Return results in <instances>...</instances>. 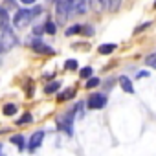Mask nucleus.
Masks as SVG:
<instances>
[{"label": "nucleus", "instance_id": "3", "mask_svg": "<svg viewBox=\"0 0 156 156\" xmlns=\"http://www.w3.org/2000/svg\"><path fill=\"white\" fill-rule=\"evenodd\" d=\"M33 19H35V17H33L31 9H19V11L15 13V17H13V24H15L17 28H24V26H28Z\"/></svg>", "mask_w": 156, "mask_h": 156}, {"label": "nucleus", "instance_id": "31", "mask_svg": "<svg viewBox=\"0 0 156 156\" xmlns=\"http://www.w3.org/2000/svg\"><path fill=\"white\" fill-rule=\"evenodd\" d=\"M138 77H147V72H138Z\"/></svg>", "mask_w": 156, "mask_h": 156}, {"label": "nucleus", "instance_id": "23", "mask_svg": "<svg viewBox=\"0 0 156 156\" xmlns=\"http://www.w3.org/2000/svg\"><path fill=\"white\" fill-rule=\"evenodd\" d=\"M79 73H81L83 79H90V77H92V68H90V66H85Z\"/></svg>", "mask_w": 156, "mask_h": 156}, {"label": "nucleus", "instance_id": "19", "mask_svg": "<svg viewBox=\"0 0 156 156\" xmlns=\"http://www.w3.org/2000/svg\"><path fill=\"white\" fill-rule=\"evenodd\" d=\"M81 30H83V26H81V24H75V26H72V28H68V30H66V35L70 37V35H75V33H81Z\"/></svg>", "mask_w": 156, "mask_h": 156}, {"label": "nucleus", "instance_id": "5", "mask_svg": "<svg viewBox=\"0 0 156 156\" xmlns=\"http://www.w3.org/2000/svg\"><path fill=\"white\" fill-rule=\"evenodd\" d=\"M87 105H88V108H92V110L103 108V107L107 105V96H105V94H92V96L88 98Z\"/></svg>", "mask_w": 156, "mask_h": 156}, {"label": "nucleus", "instance_id": "24", "mask_svg": "<svg viewBox=\"0 0 156 156\" xmlns=\"http://www.w3.org/2000/svg\"><path fill=\"white\" fill-rule=\"evenodd\" d=\"M64 68H66V70H75V68H77V61H75V59H68V61L64 62Z\"/></svg>", "mask_w": 156, "mask_h": 156}, {"label": "nucleus", "instance_id": "34", "mask_svg": "<svg viewBox=\"0 0 156 156\" xmlns=\"http://www.w3.org/2000/svg\"><path fill=\"white\" fill-rule=\"evenodd\" d=\"M0 51H2V50H0Z\"/></svg>", "mask_w": 156, "mask_h": 156}, {"label": "nucleus", "instance_id": "17", "mask_svg": "<svg viewBox=\"0 0 156 156\" xmlns=\"http://www.w3.org/2000/svg\"><path fill=\"white\" fill-rule=\"evenodd\" d=\"M107 6H108V11L116 13L119 9V6H121V0H107Z\"/></svg>", "mask_w": 156, "mask_h": 156}, {"label": "nucleus", "instance_id": "13", "mask_svg": "<svg viewBox=\"0 0 156 156\" xmlns=\"http://www.w3.org/2000/svg\"><path fill=\"white\" fill-rule=\"evenodd\" d=\"M44 31H46L48 35H55V31H57V24H55L51 19H48V20L44 22Z\"/></svg>", "mask_w": 156, "mask_h": 156}, {"label": "nucleus", "instance_id": "8", "mask_svg": "<svg viewBox=\"0 0 156 156\" xmlns=\"http://www.w3.org/2000/svg\"><path fill=\"white\" fill-rule=\"evenodd\" d=\"M42 138H44V132H42V130H37V132L31 136V140H30V151H31V152L42 143Z\"/></svg>", "mask_w": 156, "mask_h": 156}, {"label": "nucleus", "instance_id": "20", "mask_svg": "<svg viewBox=\"0 0 156 156\" xmlns=\"http://www.w3.org/2000/svg\"><path fill=\"white\" fill-rule=\"evenodd\" d=\"M83 108H85V103H83V101H79V103L73 107V112H75L77 118H83Z\"/></svg>", "mask_w": 156, "mask_h": 156}, {"label": "nucleus", "instance_id": "27", "mask_svg": "<svg viewBox=\"0 0 156 156\" xmlns=\"http://www.w3.org/2000/svg\"><path fill=\"white\" fill-rule=\"evenodd\" d=\"M31 13H33V17H39L42 13V8L41 6H35V8H31Z\"/></svg>", "mask_w": 156, "mask_h": 156}, {"label": "nucleus", "instance_id": "14", "mask_svg": "<svg viewBox=\"0 0 156 156\" xmlns=\"http://www.w3.org/2000/svg\"><path fill=\"white\" fill-rule=\"evenodd\" d=\"M114 50H116V44H101V46L98 48V53H101V55H110Z\"/></svg>", "mask_w": 156, "mask_h": 156}, {"label": "nucleus", "instance_id": "28", "mask_svg": "<svg viewBox=\"0 0 156 156\" xmlns=\"http://www.w3.org/2000/svg\"><path fill=\"white\" fill-rule=\"evenodd\" d=\"M44 33V26H33V35H41Z\"/></svg>", "mask_w": 156, "mask_h": 156}, {"label": "nucleus", "instance_id": "32", "mask_svg": "<svg viewBox=\"0 0 156 156\" xmlns=\"http://www.w3.org/2000/svg\"><path fill=\"white\" fill-rule=\"evenodd\" d=\"M0 151H2V147H0ZM0 156H4V154H2V152H0Z\"/></svg>", "mask_w": 156, "mask_h": 156}, {"label": "nucleus", "instance_id": "33", "mask_svg": "<svg viewBox=\"0 0 156 156\" xmlns=\"http://www.w3.org/2000/svg\"><path fill=\"white\" fill-rule=\"evenodd\" d=\"M154 8H156V2H154Z\"/></svg>", "mask_w": 156, "mask_h": 156}, {"label": "nucleus", "instance_id": "12", "mask_svg": "<svg viewBox=\"0 0 156 156\" xmlns=\"http://www.w3.org/2000/svg\"><path fill=\"white\" fill-rule=\"evenodd\" d=\"M88 2H90V8L94 11H103L107 6V0H88Z\"/></svg>", "mask_w": 156, "mask_h": 156}, {"label": "nucleus", "instance_id": "7", "mask_svg": "<svg viewBox=\"0 0 156 156\" xmlns=\"http://www.w3.org/2000/svg\"><path fill=\"white\" fill-rule=\"evenodd\" d=\"M31 46H33V50H35L37 53H41V55H53V53H55L50 46H46V44H44V42H41V41H35Z\"/></svg>", "mask_w": 156, "mask_h": 156}, {"label": "nucleus", "instance_id": "21", "mask_svg": "<svg viewBox=\"0 0 156 156\" xmlns=\"http://www.w3.org/2000/svg\"><path fill=\"white\" fill-rule=\"evenodd\" d=\"M99 83H101V81L98 79V77H90V79H88V83H87L85 87L90 90V88H96V87H99Z\"/></svg>", "mask_w": 156, "mask_h": 156}, {"label": "nucleus", "instance_id": "1", "mask_svg": "<svg viewBox=\"0 0 156 156\" xmlns=\"http://www.w3.org/2000/svg\"><path fill=\"white\" fill-rule=\"evenodd\" d=\"M73 13L72 9V4H70V0H57V4H55V15H57V22L59 24H66L68 17Z\"/></svg>", "mask_w": 156, "mask_h": 156}, {"label": "nucleus", "instance_id": "29", "mask_svg": "<svg viewBox=\"0 0 156 156\" xmlns=\"http://www.w3.org/2000/svg\"><path fill=\"white\" fill-rule=\"evenodd\" d=\"M151 24H152V22H145L143 26H140V28H136V30H134V33H140V31H143V30H147V28H149Z\"/></svg>", "mask_w": 156, "mask_h": 156}, {"label": "nucleus", "instance_id": "9", "mask_svg": "<svg viewBox=\"0 0 156 156\" xmlns=\"http://www.w3.org/2000/svg\"><path fill=\"white\" fill-rule=\"evenodd\" d=\"M9 28V13L6 8H0V30Z\"/></svg>", "mask_w": 156, "mask_h": 156}, {"label": "nucleus", "instance_id": "26", "mask_svg": "<svg viewBox=\"0 0 156 156\" xmlns=\"http://www.w3.org/2000/svg\"><path fill=\"white\" fill-rule=\"evenodd\" d=\"M81 33H83V35H87V37H92V35H94V30H92L90 26H83Z\"/></svg>", "mask_w": 156, "mask_h": 156}, {"label": "nucleus", "instance_id": "2", "mask_svg": "<svg viewBox=\"0 0 156 156\" xmlns=\"http://www.w3.org/2000/svg\"><path fill=\"white\" fill-rule=\"evenodd\" d=\"M15 44H17V37L11 31V28H6V30L0 31V50H2V51L11 50Z\"/></svg>", "mask_w": 156, "mask_h": 156}, {"label": "nucleus", "instance_id": "6", "mask_svg": "<svg viewBox=\"0 0 156 156\" xmlns=\"http://www.w3.org/2000/svg\"><path fill=\"white\" fill-rule=\"evenodd\" d=\"M70 4H72L73 13H77V15H85L88 11V6H90L88 0H70Z\"/></svg>", "mask_w": 156, "mask_h": 156}, {"label": "nucleus", "instance_id": "25", "mask_svg": "<svg viewBox=\"0 0 156 156\" xmlns=\"http://www.w3.org/2000/svg\"><path fill=\"white\" fill-rule=\"evenodd\" d=\"M31 119H33V118H31V114H28V112H26V114L17 121V123H19V125H22V123H31Z\"/></svg>", "mask_w": 156, "mask_h": 156}, {"label": "nucleus", "instance_id": "18", "mask_svg": "<svg viewBox=\"0 0 156 156\" xmlns=\"http://www.w3.org/2000/svg\"><path fill=\"white\" fill-rule=\"evenodd\" d=\"M2 112H4V116H13V114L17 112V105H13V103H9V105H4Z\"/></svg>", "mask_w": 156, "mask_h": 156}, {"label": "nucleus", "instance_id": "30", "mask_svg": "<svg viewBox=\"0 0 156 156\" xmlns=\"http://www.w3.org/2000/svg\"><path fill=\"white\" fill-rule=\"evenodd\" d=\"M20 2H22V4H33L35 0H20Z\"/></svg>", "mask_w": 156, "mask_h": 156}, {"label": "nucleus", "instance_id": "11", "mask_svg": "<svg viewBox=\"0 0 156 156\" xmlns=\"http://www.w3.org/2000/svg\"><path fill=\"white\" fill-rule=\"evenodd\" d=\"M11 143H13V145H17V147H19V151H24V147H26V138H24L22 134H17V136H13V138H11Z\"/></svg>", "mask_w": 156, "mask_h": 156}, {"label": "nucleus", "instance_id": "22", "mask_svg": "<svg viewBox=\"0 0 156 156\" xmlns=\"http://www.w3.org/2000/svg\"><path fill=\"white\" fill-rule=\"evenodd\" d=\"M145 62H147V66H149V68H154V70H156V53L149 55V57L145 59Z\"/></svg>", "mask_w": 156, "mask_h": 156}, {"label": "nucleus", "instance_id": "4", "mask_svg": "<svg viewBox=\"0 0 156 156\" xmlns=\"http://www.w3.org/2000/svg\"><path fill=\"white\" fill-rule=\"evenodd\" d=\"M73 118H75V112H73V108H72V110H68V114H66V116L59 118V121H57L59 129H61V130H64L66 134H72V123H73Z\"/></svg>", "mask_w": 156, "mask_h": 156}, {"label": "nucleus", "instance_id": "16", "mask_svg": "<svg viewBox=\"0 0 156 156\" xmlns=\"http://www.w3.org/2000/svg\"><path fill=\"white\" fill-rule=\"evenodd\" d=\"M73 96H75V90H73V88H68V90H64V92H61L57 99H59V101H64V99H72Z\"/></svg>", "mask_w": 156, "mask_h": 156}, {"label": "nucleus", "instance_id": "10", "mask_svg": "<svg viewBox=\"0 0 156 156\" xmlns=\"http://www.w3.org/2000/svg\"><path fill=\"white\" fill-rule=\"evenodd\" d=\"M119 85H121V88H123L127 94H132V92H134V87H132V83H130L129 77H119Z\"/></svg>", "mask_w": 156, "mask_h": 156}, {"label": "nucleus", "instance_id": "15", "mask_svg": "<svg viewBox=\"0 0 156 156\" xmlns=\"http://www.w3.org/2000/svg\"><path fill=\"white\" fill-rule=\"evenodd\" d=\"M59 88H61V83H59V81H51L50 85L44 87V92H46V94H55Z\"/></svg>", "mask_w": 156, "mask_h": 156}]
</instances>
